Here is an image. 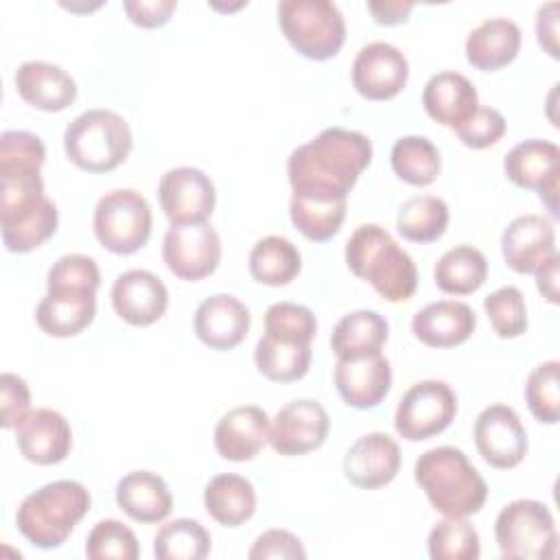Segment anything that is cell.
Instances as JSON below:
<instances>
[{
	"mask_svg": "<svg viewBox=\"0 0 560 560\" xmlns=\"http://www.w3.org/2000/svg\"><path fill=\"white\" fill-rule=\"evenodd\" d=\"M162 258L179 280H201L221 262V238L210 223L171 225L162 241Z\"/></svg>",
	"mask_w": 560,
	"mask_h": 560,
	"instance_id": "11",
	"label": "cell"
},
{
	"mask_svg": "<svg viewBox=\"0 0 560 560\" xmlns=\"http://www.w3.org/2000/svg\"><path fill=\"white\" fill-rule=\"evenodd\" d=\"M118 508L136 523H160L173 510L166 481L151 470H131L116 483Z\"/></svg>",
	"mask_w": 560,
	"mask_h": 560,
	"instance_id": "28",
	"label": "cell"
},
{
	"mask_svg": "<svg viewBox=\"0 0 560 560\" xmlns=\"http://www.w3.org/2000/svg\"><path fill=\"white\" fill-rule=\"evenodd\" d=\"M13 81L20 98L42 112H63L77 98V81L50 61L20 63Z\"/></svg>",
	"mask_w": 560,
	"mask_h": 560,
	"instance_id": "24",
	"label": "cell"
},
{
	"mask_svg": "<svg viewBox=\"0 0 560 560\" xmlns=\"http://www.w3.org/2000/svg\"><path fill=\"white\" fill-rule=\"evenodd\" d=\"M90 492L83 483L59 479L26 494L15 512L20 534L39 549H57L90 510Z\"/></svg>",
	"mask_w": 560,
	"mask_h": 560,
	"instance_id": "5",
	"label": "cell"
},
{
	"mask_svg": "<svg viewBox=\"0 0 560 560\" xmlns=\"http://www.w3.org/2000/svg\"><path fill=\"white\" fill-rule=\"evenodd\" d=\"M151 228V206L138 190H109L98 199L94 208V234L98 243L112 254H136L147 245Z\"/></svg>",
	"mask_w": 560,
	"mask_h": 560,
	"instance_id": "9",
	"label": "cell"
},
{
	"mask_svg": "<svg viewBox=\"0 0 560 560\" xmlns=\"http://www.w3.org/2000/svg\"><path fill=\"white\" fill-rule=\"evenodd\" d=\"M249 308L230 293H217L206 298L192 319L195 335L212 350L225 352L236 348L249 332Z\"/></svg>",
	"mask_w": 560,
	"mask_h": 560,
	"instance_id": "20",
	"label": "cell"
},
{
	"mask_svg": "<svg viewBox=\"0 0 560 560\" xmlns=\"http://www.w3.org/2000/svg\"><path fill=\"white\" fill-rule=\"evenodd\" d=\"M448 225V206L435 195H416L402 201L396 214V230L405 241L433 243Z\"/></svg>",
	"mask_w": 560,
	"mask_h": 560,
	"instance_id": "36",
	"label": "cell"
},
{
	"mask_svg": "<svg viewBox=\"0 0 560 560\" xmlns=\"http://www.w3.org/2000/svg\"><path fill=\"white\" fill-rule=\"evenodd\" d=\"M44 160L46 147L39 136L15 129L0 136V164H33L42 168Z\"/></svg>",
	"mask_w": 560,
	"mask_h": 560,
	"instance_id": "46",
	"label": "cell"
},
{
	"mask_svg": "<svg viewBox=\"0 0 560 560\" xmlns=\"http://www.w3.org/2000/svg\"><path fill=\"white\" fill-rule=\"evenodd\" d=\"M39 171L33 164H0V223L31 212L46 199Z\"/></svg>",
	"mask_w": 560,
	"mask_h": 560,
	"instance_id": "34",
	"label": "cell"
},
{
	"mask_svg": "<svg viewBox=\"0 0 560 560\" xmlns=\"http://www.w3.org/2000/svg\"><path fill=\"white\" fill-rule=\"evenodd\" d=\"M505 265L516 273H534L549 256L556 254L553 223L542 214L516 217L501 236Z\"/></svg>",
	"mask_w": 560,
	"mask_h": 560,
	"instance_id": "21",
	"label": "cell"
},
{
	"mask_svg": "<svg viewBox=\"0 0 560 560\" xmlns=\"http://www.w3.org/2000/svg\"><path fill=\"white\" fill-rule=\"evenodd\" d=\"M457 413V396L448 383L427 378L411 385L394 413V427L409 442L429 440L451 427Z\"/></svg>",
	"mask_w": 560,
	"mask_h": 560,
	"instance_id": "10",
	"label": "cell"
},
{
	"mask_svg": "<svg viewBox=\"0 0 560 560\" xmlns=\"http://www.w3.org/2000/svg\"><path fill=\"white\" fill-rule=\"evenodd\" d=\"M413 9V2L409 0H370L368 2V11L372 13L376 24L383 26H394L400 22L409 20V13Z\"/></svg>",
	"mask_w": 560,
	"mask_h": 560,
	"instance_id": "51",
	"label": "cell"
},
{
	"mask_svg": "<svg viewBox=\"0 0 560 560\" xmlns=\"http://www.w3.org/2000/svg\"><path fill=\"white\" fill-rule=\"evenodd\" d=\"M96 315V291L48 289L37 304V326L50 337H74L83 332Z\"/></svg>",
	"mask_w": 560,
	"mask_h": 560,
	"instance_id": "26",
	"label": "cell"
},
{
	"mask_svg": "<svg viewBox=\"0 0 560 560\" xmlns=\"http://www.w3.org/2000/svg\"><path fill=\"white\" fill-rule=\"evenodd\" d=\"M389 337L387 319L370 308L352 311L343 315L332 332L330 348L337 359H361L370 354H378Z\"/></svg>",
	"mask_w": 560,
	"mask_h": 560,
	"instance_id": "30",
	"label": "cell"
},
{
	"mask_svg": "<svg viewBox=\"0 0 560 560\" xmlns=\"http://www.w3.org/2000/svg\"><path fill=\"white\" fill-rule=\"evenodd\" d=\"M317 332L313 311L295 302H276L265 313V332L256 343L258 372L273 383L302 378L313 359L311 341Z\"/></svg>",
	"mask_w": 560,
	"mask_h": 560,
	"instance_id": "2",
	"label": "cell"
},
{
	"mask_svg": "<svg viewBox=\"0 0 560 560\" xmlns=\"http://www.w3.org/2000/svg\"><path fill=\"white\" fill-rule=\"evenodd\" d=\"M433 560H477L481 556L479 534L466 518L446 516L433 525L427 540Z\"/></svg>",
	"mask_w": 560,
	"mask_h": 560,
	"instance_id": "40",
	"label": "cell"
},
{
	"mask_svg": "<svg viewBox=\"0 0 560 560\" xmlns=\"http://www.w3.org/2000/svg\"><path fill=\"white\" fill-rule=\"evenodd\" d=\"M302 269L300 249L284 236L269 234L249 252V273L267 287H284L298 278Z\"/></svg>",
	"mask_w": 560,
	"mask_h": 560,
	"instance_id": "33",
	"label": "cell"
},
{
	"mask_svg": "<svg viewBox=\"0 0 560 560\" xmlns=\"http://www.w3.org/2000/svg\"><path fill=\"white\" fill-rule=\"evenodd\" d=\"M438 147L424 136H402L392 147V171L411 186H429L440 175Z\"/></svg>",
	"mask_w": 560,
	"mask_h": 560,
	"instance_id": "37",
	"label": "cell"
},
{
	"mask_svg": "<svg viewBox=\"0 0 560 560\" xmlns=\"http://www.w3.org/2000/svg\"><path fill=\"white\" fill-rule=\"evenodd\" d=\"M370 162L372 142L365 133L328 127L289 155L287 175L293 195L348 199Z\"/></svg>",
	"mask_w": 560,
	"mask_h": 560,
	"instance_id": "1",
	"label": "cell"
},
{
	"mask_svg": "<svg viewBox=\"0 0 560 560\" xmlns=\"http://www.w3.org/2000/svg\"><path fill=\"white\" fill-rule=\"evenodd\" d=\"M558 265H560V256L558 252L553 256H549L536 271V287L540 291V295L551 302L558 304Z\"/></svg>",
	"mask_w": 560,
	"mask_h": 560,
	"instance_id": "52",
	"label": "cell"
},
{
	"mask_svg": "<svg viewBox=\"0 0 560 560\" xmlns=\"http://www.w3.org/2000/svg\"><path fill=\"white\" fill-rule=\"evenodd\" d=\"M486 315L501 339L521 337L527 330V308L521 289L508 284L483 300Z\"/></svg>",
	"mask_w": 560,
	"mask_h": 560,
	"instance_id": "43",
	"label": "cell"
},
{
	"mask_svg": "<svg viewBox=\"0 0 560 560\" xmlns=\"http://www.w3.org/2000/svg\"><path fill=\"white\" fill-rule=\"evenodd\" d=\"M558 11H560L558 2H547L536 13V39L545 48V52H549V57H553V59L560 57V52H558Z\"/></svg>",
	"mask_w": 560,
	"mask_h": 560,
	"instance_id": "50",
	"label": "cell"
},
{
	"mask_svg": "<svg viewBox=\"0 0 560 560\" xmlns=\"http://www.w3.org/2000/svg\"><path fill=\"white\" fill-rule=\"evenodd\" d=\"M0 424L13 429L31 411V392L22 376L13 372H2L0 376Z\"/></svg>",
	"mask_w": 560,
	"mask_h": 560,
	"instance_id": "47",
	"label": "cell"
},
{
	"mask_svg": "<svg viewBox=\"0 0 560 560\" xmlns=\"http://www.w3.org/2000/svg\"><path fill=\"white\" fill-rule=\"evenodd\" d=\"M505 127V116L499 109L479 105L477 112L455 129V133L468 149H488L503 138Z\"/></svg>",
	"mask_w": 560,
	"mask_h": 560,
	"instance_id": "45",
	"label": "cell"
},
{
	"mask_svg": "<svg viewBox=\"0 0 560 560\" xmlns=\"http://www.w3.org/2000/svg\"><path fill=\"white\" fill-rule=\"evenodd\" d=\"M112 306L116 315L131 326L155 324L168 306L164 282L147 269H129L112 284Z\"/></svg>",
	"mask_w": 560,
	"mask_h": 560,
	"instance_id": "19",
	"label": "cell"
},
{
	"mask_svg": "<svg viewBox=\"0 0 560 560\" xmlns=\"http://www.w3.org/2000/svg\"><path fill=\"white\" fill-rule=\"evenodd\" d=\"M413 479L424 490L429 503L444 516L466 518L477 514L488 499V483L455 446L424 451L413 466Z\"/></svg>",
	"mask_w": 560,
	"mask_h": 560,
	"instance_id": "3",
	"label": "cell"
},
{
	"mask_svg": "<svg viewBox=\"0 0 560 560\" xmlns=\"http://www.w3.org/2000/svg\"><path fill=\"white\" fill-rule=\"evenodd\" d=\"M475 311L457 300L431 302L411 319L413 337L429 348H455L475 332Z\"/></svg>",
	"mask_w": 560,
	"mask_h": 560,
	"instance_id": "25",
	"label": "cell"
},
{
	"mask_svg": "<svg viewBox=\"0 0 560 560\" xmlns=\"http://www.w3.org/2000/svg\"><path fill=\"white\" fill-rule=\"evenodd\" d=\"M15 444L24 459L37 466H52L72 448L70 422L55 409H31L15 427Z\"/></svg>",
	"mask_w": 560,
	"mask_h": 560,
	"instance_id": "17",
	"label": "cell"
},
{
	"mask_svg": "<svg viewBox=\"0 0 560 560\" xmlns=\"http://www.w3.org/2000/svg\"><path fill=\"white\" fill-rule=\"evenodd\" d=\"M269 416L258 405L225 411L214 427V448L228 462L254 459L269 442Z\"/></svg>",
	"mask_w": 560,
	"mask_h": 560,
	"instance_id": "22",
	"label": "cell"
},
{
	"mask_svg": "<svg viewBox=\"0 0 560 560\" xmlns=\"http://www.w3.org/2000/svg\"><path fill=\"white\" fill-rule=\"evenodd\" d=\"M525 402L529 413L542 424H556L560 418V363H538L525 383Z\"/></svg>",
	"mask_w": 560,
	"mask_h": 560,
	"instance_id": "41",
	"label": "cell"
},
{
	"mask_svg": "<svg viewBox=\"0 0 560 560\" xmlns=\"http://www.w3.org/2000/svg\"><path fill=\"white\" fill-rule=\"evenodd\" d=\"M133 147L127 120L112 109H88L63 131L68 160L88 173H109L118 168Z\"/></svg>",
	"mask_w": 560,
	"mask_h": 560,
	"instance_id": "6",
	"label": "cell"
},
{
	"mask_svg": "<svg viewBox=\"0 0 560 560\" xmlns=\"http://www.w3.org/2000/svg\"><path fill=\"white\" fill-rule=\"evenodd\" d=\"M210 553V534L195 518L164 523L153 538L158 560H203Z\"/></svg>",
	"mask_w": 560,
	"mask_h": 560,
	"instance_id": "38",
	"label": "cell"
},
{
	"mask_svg": "<svg viewBox=\"0 0 560 560\" xmlns=\"http://www.w3.org/2000/svg\"><path fill=\"white\" fill-rule=\"evenodd\" d=\"M422 105L435 122L455 131L477 112L479 94L464 74L444 70L427 81Z\"/></svg>",
	"mask_w": 560,
	"mask_h": 560,
	"instance_id": "27",
	"label": "cell"
},
{
	"mask_svg": "<svg viewBox=\"0 0 560 560\" xmlns=\"http://www.w3.org/2000/svg\"><path fill=\"white\" fill-rule=\"evenodd\" d=\"M472 438L479 455L499 470L518 466L529 448L527 431L518 413L501 402L486 407L477 416Z\"/></svg>",
	"mask_w": 560,
	"mask_h": 560,
	"instance_id": "14",
	"label": "cell"
},
{
	"mask_svg": "<svg viewBox=\"0 0 560 560\" xmlns=\"http://www.w3.org/2000/svg\"><path fill=\"white\" fill-rule=\"evenodd\" d=\"M85 556L90 560H136L140 556V545L125 523L105 518L90 529Z\"/></svg>",
	"mask_w": 560,
	"mask_h": 560,
	"instance_id": "42",
	"label": "cell"
},
{
	"mask_svg": "<svg viewBox=\"0 0 560 560\" xmlns=\"http://www.w3.org/2000/svg\"><path fill=\"white\" fill-rule=\"evenodd\" d=\"M330 431L328 411L313 398H300L278 409L269 424V444L278 455L295 457L319 448Z\"/></svg>",
	"mask_w": 560,
	"mask_h": 560,
	"instance_id": "15",
	"label": "cell"
},
{
	"mask_svg": "<svg viewBox=\"0 0 560 560\" xmlns=\"http://www.w3.org/2000/svg\"><path fill=\"white\" fill-rule=\"evenodd\" d=\"M521 50V28L508 18H490L466 37V59L472 68L494 72L516 59Z\"/></svg>",
	"mask_w": 560,
	"mask_h": 560,
	"instance_id": "29",
	"label": "cell"
},
{
	"mask_svg": "<svg viewBox=\"0 0 560 560\" xmlns=\"http://www.w3.org/2000/svg\"><path fill=\"white\" fill-rule=\"evenodd\" d=\"M494 538L501 556L512 560H549L558 551L553 514L534 499H516L501 508Z\"/></svg>",
	"mask_w": 560,
	"mask_h": 560,
	"instance_id": "8",
	"label": "cell"
},
{
	"mask_svg": "<svg viewBox=\"0 0 560 560\" xmlns=\"http://www.w3.org/2000/svg\"><path fill=\"white\" fill-rule=\"evenodd\" d=\"M160 208L171 225L206 223L217 203L212 179L195 166L168 168L158 184Z\"/></svg>",
	"mask_w": 560,
	"mask_h": 560,
	"instance_id": "13",
	"label": "cell"
},
{
	"mask_svg": "<svg viewBox=\"0 0 560 560\" xmlns=\"http://www.w3.org/2000/svg\"><path fill=\"white\" fill-rule=\"evenodd\" d=\"M400 470V448L387 433L361 435L343 455L346 479L363 490H376L394 481Z\"/></svg>",
	"mask_w": 560,
	"mask_h": 560,
	"instance_id": "18",
	"label": "cell"
},
{
	"mask_svg": "<svg viewBox=\"0 0 560 560\" xmlns=\"http://www.w3.org/2000/svg\"><path fill=\"white\" fill-rule=\"evenodd\" d=\"M57 225H59V210L46 197L31 212L9 223H0L2 243L13 254H26L37 249L42 243H46L57 232Z\"/></svg>",
	"mask_w": 560,
	"mask_h": 560,
	"instance_id": "39",
	"label": "cell"
},
{
	"mask_svg": "<svg viewBox=\"0 0 560 560\" xmlns=\"http://www.w3.org/2000/svg\"><path fill=\"white\" fill-rule=\"evenodd\" d=\"M249 560H265V558H280V560H298L306 558V551L295 534L289 529H267L262 532L252 549L247 551Z\"/></svg>",
	"mask_w": 560,
	"mask_h": 560,
	"instance_id": "48",
	"label": "cell"
},
{
	"mask_svg": "<svg viewBox=\"0 0 560 560\" xmlns=\"http://www.w3.org/2000/svg\"><path fill=\"white\" fill-rule=\"evenodd\" d=\"M348 199H319L306 195H291L289 217L300 234L313 243L330 241L343 219H346Z\"/></svg>",
	"mask_w": 560,
	"mask_h": 560,
	"instance_id": "35",
	"label": "cell"
},
{
	"mask_svg": "<svg viewBox=\"0 0 560 560\" xmlns=\"http://www.w3.org/2000/svg\"><path fill=\"white\" fill-rule=\"evenodd\" d=\"M346 262L357 278L370 282L387 302H405L416 293V262L376 223H363L352 232L346 243Z\"/></svg>",
	"mask_w": 560,
	"mask_h": 560,
	"instance_id": "4",
	"label": "cell"
},
{
	"mask_svg": "<svg viewBox=\"0 0 560 560\" xmlns=\"http://www.w3.org/2000/svg\"><path fill=\"white\" fill-rule=\"evenodd\" d=\"M278 24L293 50L313 61L332 59L346 42V20L330 0H280Z\"/></svg>",
	"mask_w": 560,
	"mask_h": 560,
	"instance_id": "7",
	"label": "cell"
},
{
	"mask_svg": "<svg viewBox=\"0 0 560 560\" xmlns=\"http://www.w3.org/2000/svg\"><path fill=\"white\" fill-rule=\"evenodd\" d=\"M101 284V271L94 258L85 254H66L50 269L46 278L48 289H88L96 291Z\"/></svg>",
	"mask_w": 560,
	"mask_h": 560,
	"instance_id": "44",
	"label": "cell"
},
{
	"mask_svg": "<svg viewBox=\"0 0 560 560\" xmlns=\"http://www.w3.org/2000/svg\"><path fill=\"white\" fill-rule=\"evenodd\" d=\"M409 63L400 48L387 42L365 44L352 61V85L368 101H389L402 92Z\"/></svg>",
	"mask_w": 560,
	"mask_h": 560,
	"instance_id": "16",
	"label": "cell"
},
{
	"mask_svg": "<svg viewBox=\"0 0 560 560\" xmlns=\"http://www.w3.org/2000/svg\"><path fill=\"white\" fill-rule=\"evenodd\" d=\"M508 179L525 190H536L547 210L558 214L560 149L551 140L529 138L510 149L503 160Z\"/></svg>",
	"mask_w": 560,
	"mask_h": 560,
	"instance_id": "12",
	"label": "cell"
},
{
	"mask_svg": "<svg viewBox=\"0 0 560 560\" xmlns=\"http://www.w3.org/2000/svg\"><path fill=\"white\" fill-rule=\"evenodd\" d=\"M206 512L223 527H238L256 512V490L249 479L223 472L214 475L203 490Z\"/></svg>",
	"mask_w": 560,
	"mask_h": 560,
	"instance_id": "31",
	"label": "cell"
},
{
	"mask_svg": "<svg viewBox=\"0 0 560 560\" xmlns=\"http://www.w3.org/2000/svg\"><path fill=\"white\" fill-rule=\"evenodd\" d=\"M488 278V260L472 245H455L433 267L435 287L448 295H468Z\"/></svg>",
	"mask_w": 560,
	"mask_h": 560,
	"instance_id": "32",
	"label": "cell"
},
{
	"mask_svg": "<svg viewBox=\"0 0 560 560\" xmlns=\"http://www.w3.org/2000/svg\"><path fill=\"white\" fill-rule=\"evenodd\" d=\"M335 387L348 407L372 409L389 394L392 365L381 352L361 359H337Z\"/></svg>",
	"mask_w": 560,
	"mask_h": 560,
	"instance_id": "23",
	"label": "cell"
},
{
	"mask_svg": "<svg viewBox=\"0 0 560 560\" xmlns=\"http://www.w3.org/2000/svg\"><path fill=\"white\" fill-rule=\"evenodd\" d=\"M122 9L136 26L158 28L171 20L173 11L177 9V2L175 0H125Z\"/></svg>",
	"mask_w": 560,
	"mask_h": 560,
	"instance_id": "49",
	"label": "cell"
}]
</instances>
